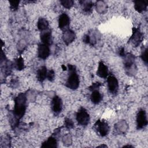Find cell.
I'll return each instance as SVG.
<instances>
[{"label":"cell","mask_w":148,"mask_h":148,"mask_svg":"<svg viewBox=\"0 0 148 148\" xmlns=\"http://www.w3.org/2000/svg\"><path fill=\"white\" fill-rule=\"evenodd\" d=\"M27 108V96L24 93H20L14 98V105L13 110V118L11 120V125L15 128L17 126L18 120L24 115Z\"/></svg>","instance_id":"1"},{"label":"cell","mask_w":148,"mask_h":148,"mask_svg":"<svg viewBox=\"0 0 148 148\" xmlns=\"http://www.w3.org/2000/svg\"><path fill=\"white\" fill-rule=\"evenodd\" d=\"M68 69L69 74L65 86L71 90H76L79 87L80 83L79 77L77 73L76 67L75 65L68 64Z\"/></svg>","instance_id":"2"},{"label":"cell","mask_w":148,"mask_h":148,"mask_svg":"<svg viewBox=\"0 0 148 148\" xmlns=\"http://www.w3.org/2000/svg\"><path fill=\"white\" fill-rule=\"evenodd\" d=\"M123 57V64L126 73L130 76H134L137 71L135 64V57L131 53H127Z\"/></svg>","instance_id":"3"},{"label":"cell","mask_w":148,"mask_h":148,"mask_svg":"<svg viewBox=\"0 0 148 148\" xmlns=\"http://www.w3.org/2000/svg\"><path fill=\"white\" fill-rule=\"evenodd\" d=\"M93 128L101 136H106L109 131V127L108 123L103 120H98L94 124Z\"/></svg>","instance_id":"4"},{"label":"cell","mask_w":148,"mask_h":148,"mask_svg":"<svg viewBox=\"0 0 148 148\" xmlns=\"http://www.w3.org/2000/svg\"><path fill=\"white\" fill-rule=\"evenodd\" d=\"M76 119L78 124L80 125L86 126L90 122V115L86 109L80 108L76 113Z\"/></svg>","instance_id":"5"},{"label":"cell","mask_w":148,"mask_h":148,"mask_svg":"<svg viewBox=\"0 0 148 148\" xmlns=\"http://www.w3.org/2000/svg\"><path fill=\"white\" fill-rule=\"evenodd\" d=\"M143 39V34L139 28L134 27L132 28V35L128 40V43H131L134 47H138Z\"/></svg>","instance_id":"6"},{"label":"cell","mask_w":148,"mask_h":148,"mask_svg":"<svg viewBox=\"0 0 148 148\" xmlns=\"http://www.w3.org/2000/svg\"><path fill=\"white\" fill-rule=\"evenodd\" d=\"M147 125V119L146 111L143 109H140L136 115V128L141 130Z\"/></svg>","instance_id":"7"},{"label":"cell","mask_w":148,"mask_h":148,"mask_svg":"<svg viewBox=\"0 0 148 148\" xmlns=\"http://www.w3.org/2000/svg\"><path fill=\"white\" fill-rule=\"evenodd\" d=\"M99 33L97 31L92 30L91 32L85 34L83 37V42L91 46H94L100 38Z\"/></svg>","instance_id":"8"},{"label":"cell","mask_w":148,"mask_h":148,"mask_svg":"<svg viewBox=\"0 0 148 148\" xmlns=\"http://www.w3.org/2000/svg\"><path fill=\"white\" fill-rule=\"evenodd\" d=\"M108 87L109 91L112 94H116L119 90V82L114 76H109L107 79Z\"/></svg>","instance_id":"9"},{"label":"cell","mask_w":148,"mask_h":148,"mask_svg":"<svg viewBox=\"0 0 148 148\" xmlns=\"http://www.w3.org/2000/svg\"><path fill=\"white\" fill-rule=\"evenodd\" d=\"M51 108L55 114L57 115L61 113L62 109V101L60 97L54 96L51 102Z\"/></svg>","instance_id":"10"},{"label":"cell","mask_w":148,"mask_h":148,"mask_svg":"<svg viewBox=\"0 0 148 148\" xmlns=\"http://www.w3.org/2000/svg\"><path fill=\"white\" fill-rule=\"evenodd\" d=\"M50 54V50L49 46L43 44L39 43L38 47V56L39 58L42 60L46 59Z\"/></svg>","instance_id":"11"},{"label":"cell","mask_w":148,"mask_h":148,"mask_svg":"<svg viewBox=\"0 0 148 148\" xmlns=\"http://www.w3.org/2000/svg\"><path fill=\"white\" fill-rule=\"evenodd\" d=\"M114 129L116 134L119 135H124L128 131V125L125 120H121L114 124Z\"/></svg>","instance_id":"12"},{"label":"cell","mask_w":148,"mask_h":148,"mask_svg":"<svg viewBox=\"0 0 148 148\" xmlns=\"http://www.w3.org/2000/svg\"><path fill=\"white\" fill-rule=\"evenodd\" d=\"M40 40L42 43L50 46L53 43L51 31L49 28L46 30L42 31L40 34Z\"/></svg>","instance_id":"13"},{"label":"cell","mask_w":148,"mask_h":148,"mask_svg":"<svg viewBox=\"0 0 148 148\" xmlns=\"http://www.w3.org/2000/svg\"><path fill=\"white\" fill-rule=\"evenodd\" d=\"M70 24V18L69 16L65 13H62L58 18V27L59 28L65 31L67 29H69V25Z\"/></svg>","instance_id":"14"},{"label":"cell","mask_w":148,"mask_h":148,"mask_svg":"<svg viewBox=\"0 0 148 148\" xmlns=\"http://www.w3.org/2000/svg\"><path fill=\"white\" fill-rule=\"evenodd\" d=\"M75 36H76L75 32L69 29H67L64 31L62 34L63 41L66 45L71 43L75 40Z\"/></svg>","instance_id":"15"},{"label":"cell","mask_w":148,"mask_h":148,"mask_svg":"<svg viewBox=\"0 0 148 148\" xmlns=\"http://www.w3.org/2000/svg\"><path fill=\"white\" fill-rule=\"evenodd\" d=\"M109 75L108 66L103 63V61H100L98 63V67L97 71V75L101 78H106Z\"/></svg>","instance_id":"16"},{"label":"cell","mask_w":148,"mask_h":148,"mask_svg":"<svg viewBox=\"0 0 148 148\" xmlns=\"http://www.w3.org/2000/svg\"><path fill=\"white\" fill-rule=\"evenodd\" d=\"M47 70L45 66H42L40 67L37 71L36 77L38 81L40 82H43L46 79H47Z\"/></svg>","instance_id":"17"},{"label":"cell","mask_w":148,"mask_h":148,"mask_svg":"<svg viewBox=\"0 0 148 148\" xmlns=\"http://www.w3.org/2000/svg\"><path fill=\"white\" fill-rule=\"evenodd\" d=\"M41 146L42 147H51V148L57 147V140L56 138H55L53 135L51 136H50L46 140L43 142Z\"/></svg>","instance_id":"18"},{"label":"cell","mask_w":148,"mask_h":148,"mask_svg":"<svg viewBox=\"0 0 148 148\" xmlns=\"http://www.w3.org/2000/svg\"><path fill=\"white\" fill-rule=\"evenodd\" d=\"M90 99L94 104H98L102 99V95L98 90H94L91 94Z\"/></svg>","instance_id":"19"},{"label":"cell","mask_w":148,"mask_h":148,"mask_svg":"<svg viewBox=\"0 0 148 148\" xmlns=\"http://www.w3.org/2000/svg\"><path fill=\"white\" fill-rule=\"evenodd\" d=\"M147 7V2L146 1H134V8L138 13H142L145 11Z\"/></svg>","instance_id":"20"},{"label":"cell","mask_w":148,"mask_h":148,"mask_svg":"<svg viewBox=\"0 0 148 148\" xmlns=\"http://www.w3.org/2000/svg\"><path fill=\"white\" fill-rule=\"evenodd\" d=\"M79 3L81 5L83 10L85 13H90L93 7V2L91 1H80Z\"/></svg>","instance_id":"21"},{"label":"cell","mask_w":148,"mask_h":148,"mask_svg":"<svg viewBox=\"0 0 148 148\" xmlns=\"http://www.w3.org/2000/svg\"><path fill=\"white\" fill-rule=\"evenodd\" d=\"M37 27L40 32L49 29L48 21L43 17H40L37 22Z\"/></svg>","instance_id":"22"},{"label":"cell","mask_w":148,"mask_h":148,"mask_svg":"<svg viewBox=\"0 0 148 148\" xmlns=\"http://www.w3.org/2000/svg\"><path fill=\"white\" fill-rule=\"evenodd\" d=\"M95 8L98 13L99 14H104L107 11L108 6L105 2L102 1H98L95 3Z\"/></svg>","instance_id":"23"},{"label":"cell","mask_w":148,"mask_h":148,"mask_svg":"<svg viewBox=\"0 0 148 148\" xmlns=\"http://www.w3.org/2000/svg\"><path fill=\"white\" fill-rule=\"evenodd\" d=\"M13 64L9 61H4V65L1 64V71L6 75H8L12 72Z\"/></svg>","instance_id":"24"},{"label":"cell","mask_w":148,"mask_h":148,"mask_svg":"<svg viewBox=\"0 0 148 148\" xmlns=\"http://www.w3.org/2000/svg\"><path fill=\"white\" fill-rule=\"evenodd\" d=\"M14 68L17 71H22L24 69V62L23 58L20 56L17 58H16L14 61V63L13 64Z\"/></svg>","instance_id":"25"},{"label":"cell","mask_w":148,"mask_h":148,"mask_svg":"<svg viewBox=\"0 0 148 148\" xmlns=\"http://www.w3.org/2000/svg\"><path fill=\"white\" fill-rule=\"evenodd\" d=\"M140 58L143 61L146 65H147V47H142L141 50Z\"/></svg>","instance_id":"26"},{"label":"cell","mask_w":148,"mask_h":148,"mask_svg":"<svg viewBox=\"0 0 148 148\" xmlns=\"http://www.w3.org/2000/svg\"><path fill=\"white\" fill-rule=\"evenodd\" d=\"M60 3L62 6L66 9L71 8L74 4V2L72 0H62L60 1Z\"/></svg>","instance_id":"27"},{"label":"cell","mask_w":148,"mask_h":148,"mask_svg":"<svg viewBox=\"0 0 148 148\" xmlns=\"http://www.w3.org/2000/svg\"><path fill=\"white\" fill-rule=\"evenodd\" d=\"M64 126L67 129H72L74 127V123L71 119L66 117L64 119Z\"/></svg>","instance_id":"28"},{"label":"cell","mask_w":148,"mask_h":148,"mask_svg":"<svg viewBox=\"0 0 148 148\" xmlns=\"http://www.w3.org/2000/svg\"><path fill=\"white\" fill-rule=\"evenodd\" d=\"M62 142L65 146H69L72 143V138L69 134L65 135L62 138Z\"/></svg>","instance_id":"29"},{"label":"cell","mask_w":148,"mask_h":148,"mask_svg":"<svg viewBox=\"0 0 148 148\" xmlns=\"http://www.w3.org/2000/svg\"><path fill=\"white\" fill-rule=\"evenodd\" d=\"M19 3H20L19 1H10L9 3H10V8L11 9V10L13 11L17 10L18 8Z\"/></svg>","instance_id":"30"},{"label":"cell","mask_w":148,"mask_h":148,"mask_svg":"<svg viewBox=\"0 0 148 148\" xmlns=\"http://www.w3.org/2000/svg\"><path fill=\"white\" fill-rule=\"evenodd\" d=\"M54 77H55V72L53 69H50L49 71L47 72V79L49 81L53 82L54 79Z\"/></svg>","instance_id":"31"},{"label":"cell","mask_w":148,"mask_h":148,"mask_svg":"<svg viewBox=\"0 0 148 148\" xmlns=\"http://www.w3.org/2000/svg\"><path fill=\"white\" fill-rule=\"evenodd\" d=\"M101 83H99V82H96V83H93L89 87L88 89L89 90L92 91L94 90H98L99 87L101 86Z\"/></svg>","instance_id":"32"},{"label":"cell","mask_w":148,"mask_h":148,"mask_svg":"<svg viewBox=\"0 0 148 148\" xmlns=\"http://www.w3.org/2000/svg\"><path fill=\"white\" fill-rule=\"evenodd\" d=\"M25 46H26L25 43L24 42V41H23V40H21V41H20L18 45H17V49L18 51H23Z\"/></svg>","instance_id":"33"},{"label":"cell","mask_w":148,"mask_h":148,"mask_svg":"<svg viewBox=\"0 0 148 148\" xmlns=\"http://www.w3.org/2000/svg\"><path fill=\"white\" fill-rule=\"evenodd\" d=\"M118 54L121 57H124V56L125 54V49L123 47L120 48L118 50Z\"/></svg>","instance_id":"34"},{"label":"cell","mask_w":148,"mask_h":148,"mask_svg":"<svg viewBox=\"0 0 148 148\" xmlns=\"http://www.w3.org/2000/svg\"><path fill=\"white\" fill-rule=\"evenodd\" d=\"M10 84L12 87H16L18 85V80L16 79H13L10 81Z\"/></svg>","instance_id":"35"},{"label":"cell","mask_w":148,"mask_h":148,"mask_svg":"<svg viewBox=\"0 0 148 148\" xmlns=\"http://www.w3.org/2000/svg\"><path fill=\"white\" fill-rule=\"evenodd\" d=\"M62 69H63L64 71H66V66H65L64 65H62Z\"/></svg>","instance_id":"36"},{"label":"cell","mask_w":148,"mask_h":148,"mask_svg":"<svg viewBox=\"0 0 148 148\" xmlns=\"http://www.w3.org/2000/svg\"><path fill=\"white\" fill-rule=\"evenodd\" d=\"M98 147H107V146H106V145H100V146H98Z\"/></svg>","instance_id":"37"},{"label":"cell","mask_w":148,"mask_h":148,"mask_svg":"<svg viewBox=\"0 0 148 148\" xmlns=\"http://www.w3.org/2000/svg\"><path fill=\"white\" fill-rule=\"evenodd\" d=\"M123 147H133L132 145H125Z\"/></svg>","instance_id":"38"}]
</instances>
